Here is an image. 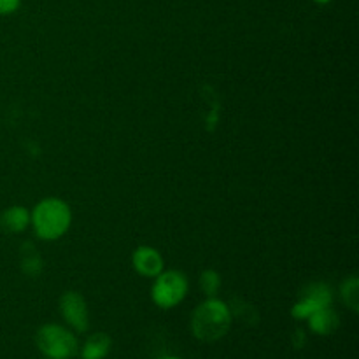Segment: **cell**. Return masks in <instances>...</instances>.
Returning a JSON list of instances; mask_svg holds the SVG:
<instances>
[{
    "label": "cell",
    "mask_w": 359,
    "mask_h": 359,
    "mask_svg": "<svg viewBox=\"0 0 359 359\" xmlns=\"http://www.w3.org/2000/svg\"><path fill=\"white\" fill-rule=\"evenodd\" d=\"M30 223L42 241H58L69 231L72 212L69 203L60 198H44L30 214Z\"/></svg>",
    "instance_id": "obj_2"
},
{
    "label": "cell",
    "mask_w": 359,
    "mask_h": 359,
    "mask_svg": "<svg viewBox=\"0 0 359 359\" xmlns=\"http://www.w3.org/2000/svg\"><path fill=\"white\" fill-rule=\"evenodd\" d=\"M39 351L48 359H70L77 354V339L60 325H44L35 335Z\"/></svg>",
    "instance_id": "obj_3"
},
{
    "label": "cell",
    "mask_w": 359,
    "mask_h": 359,
    "mask_svg": "<svg viewBox=\"0 0 359 359\" xmlns=\"http://www.w3.org/2000/svg\"><path fill=\"white\" fill-rule=\"evenodd\" d=\"M231 311L223 300L209 298L193 311L191 333L196 340L205 344L217 342L231 328Z\"/></svg>",
    "instance_id": "obj_1"
},
{
    "label": "cell",
    "mask_w": 359,
    "mask_h": 359,
    "mask_svg": "<svg viewBox=\"0 0 359 359\" xmlns=\"http://www.w3.org/2000/svg\"><path fill=\"white\" fill-rule=\"evenodd\" d=\"M161 359H181V358H175V356H165V358H161Z\"/></svg>",
    "instance_id": "obj_16"
},
{
    "label": "cell",
    "mask_w": 359,
    "mask_h": 359,
    "mask_svg": "<svg viewBox=\"0 0 359 359\" xmlns=\"http://www.w3.org/2000/svg\"><path fill=\"white\" fill-rule=\"evenodd\" d=\"M132 263L133 269L137 273H140L142 277H156L163 272V256L160 255V251L149 245H140L133 251L132 255Z\"/></svg>",
    "instance_id": "obj_7"
},
{
    "label": "cell",
    "mask_w": 359,
    "mask_h": 359,
    "mask_svg": "<svg viewBox=\"0 0 359 359\" xmlns=\"http://www.w3.org/2000/svg\"><path fill=\"white\" fill-rule=\"evenodd\" d=\"M21 6V0H0V16H9L16 13Z\"/></svg>",
    "instance_id": "obj_14"
},
{
    "label": "cell",
    "mask_w": 359,
    "mask_h": 359,
    "mask_svg": "<svg viewBox=\"0 0 359 359\" xmlns=\"http://www.w3.org/2000/svg\"><path fill=\"white\" fill-rule=\"evenodd\" d=\"M314 2L316 4H330V2H332V0H314Z\"/></svg>",
    "instance_id": "obj_15"
},
{
    "label": "cell",
    "mask_w": 359,
    "mask_h": 359,
    "mask_svg": "<svg viewBox=\"0 0 359 359\" xmlns=\"http://www.w3.org/2000/svg\"><path fill=\"white\" fill-rule=\"evenodd\" d=\"M307 321H309V328H311V332L321 337L333 335L340 326V318L339 314L333 311L332 305L325 309H319V311L314 312Z\"/></svg>",
    "instance_id": "obj_8"
},
{
    "label": "cell",
    "mask_w": 359,
    "mask_h": 359,
    "mask_svg": "<svg viewBox=\"0 0 359 359\" xmlns=\"http://www.w3.org/2000/svg\"><path fill=\"white\" fill-rule=\"evenodd\" d=\"M112 340L107 333H93L81 349V359H105L111 353Z\"/></svg>",
    "instance_id": "obj_10"
},
{
    "label": "cell",
    "mask_w": 359,
    "mask_h": 359,
    "mask_svg": "<svg viewBox=\"0 0 359 359\" xmlns=\"http://www.w3.org/2000/svg\"><path fill=\"white\" fill-rule=\"evenodd\" d=\"M342 298L346 302L347 307L351 309L353 312L359 311V283H358V277H349L346 283L342 284Z\"/></svg>",
    "instance_id": "obj_11"
},
{
    "label": "cell",
    "mask_w": 359,
    "mask_h": 359,
    "mask_svg": "<svg viewBox=\"0 0 359 359\" xmlns=\"http://www.w3.org/2000/svg\"><path fill=\"white\" fill-rule=\"evenodd\" d=\"M28 224H30V212L25 207H9L0 216V226L7 233H20V231L27 230Z\"/></svg>",
    "instance_id": "obj_9"
},
{
    "label": "cell",
    "mask_w": 359,
    "mask_h": 359,
    "mask_svg": "<svg viewBox=\"0 0 359 359\" xmlns=\"http://www.w3.org/2000/svg\"><path fill=\"white\" fill-rule=\"evenodd\" d=\"M41 266H42L41 259H39L37 256L23 259V270L28 273V276H39V272H41Z\"/></svg>",
    "instance_id": "obj_13"
},
{
    "label": "cell",
    "mask_w": 359,
    "mask_h": 359,
    "mask_svg": "<svg viewBox=\"0 0 359 359\" xmlns=\"http://www.w3.org/2000/svg\"><path fill=\"white\" fill-rule=\"evenodd\" d=\"M154 279L151 298L163 311L177 307L188 294V277L179 270H167Z\"/></svg>",
    "instance_id": "obj_4"
},
{
    "label": "cell",
    "mask_w": 359,
    "mask_h": 359,
    "mask_svg": "<svg viewBox=\"0 0 359 359\" xmlns=\"http://www.w3.org/2000/svg\"><path fill=\"white\" fill-rule=\"evenodd\" d=\"M60 314L69 326L76 332L84 333L90 328V312H88L86 300L77 291H67L60 298Z\"/></svg>",
    "instance_id": "obj_6"
},
{
    "label": "cell",
    "mask_w": 359,
    "mask_h": 359,
    "mask_svg": "<svg viewBox=\"0 0 359 359\" xmlns=\"http://www.w3.org/2000/svg\"><path fill=\"white\" fill-rule=\"evenodd\" d=\"M200 287H202V291L209 298L216 297V293L221 287L219 273L214 272V270H205V272H202V276H200Z\"/></svg>",
    "instance_id": "obj_12"
},
{
    "label": "cell",
    "mask_w": 359,
    "mask_h": 359,
    "mask_svg": "<svg viewBox=\"0 0 359 359\" xmlns=\"http://www.w3.org/2000/svg\"><path fill=\"white\" fill-rule=\"evenodd\" d=\"M332 300V290L326 284L314 283L309 287H305V291L302 293V298L291 309V316L294 319H298V321H304V319L311 318L314 312H318L319 309L330 307Z\"/></svg>",
    "instance_id": "obj_5"
}]
</instances>
